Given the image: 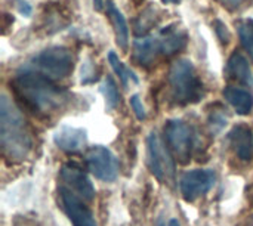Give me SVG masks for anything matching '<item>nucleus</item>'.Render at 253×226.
<instances>
[{
    "mask_svg": "<svg viewBox=\"0 0 253 226\" xmlns=\"http://www.w3.org/2000/svg\"><path fill=\"white\" fill-rule=\"evenodd\" d=\"M16 95L27 104V107L39 114H50L59 110L67 95L62 89L52 83V78L33 71L16 74L12 81Z\"/></svg>",
    "mask_w": 253,
    "mask_h": 226,
    "instance_id": "obj_1",
    "label": "nucleus"
},
{
    "mask_svg": "<svg viewBox=\"0 0 253 226\" xmlns=\"http://www.w3.org/2000/svg\"><path fill=\"white\" fill-rule=\"evenodd\" d=\"M31 144L25 118L3 93L0 98V145L3 154L13 161H22L27 158Z\"/></svg>",
    "mask_w": 253,
    "mask_h": 226,
    "instance_id": "obj_2",
    "label": "nucleus"
},
{
    "mask_svg": "<svg viewBox=\"0 0 253 226\" xmlns=\"http://www.w3.org/2000/svg\"><path fill=\"white\" fill-rule=\"evenodd\" d=\"M169 83L175 101L181 105L197 102L203 95V84L190 59H179L170 67Z\"/></svg>",
    "mask_w": 253,
    "mask_h": 226,
    "instance_id": "obj_3",
    "label": "nucleus"
},
{
    "mask_svg": "<svg viewBox=\"0 0 253 226\" xmlns=\"http://www.w3.org/2000/svg\"><path fill=\"white\" fill-rule=\"evenodd\" d=\"M31 65L37 73L52 80H58L65 78L73 71L74 61L70 49L64 46H50L42 50L31 61Z\"/></svg>",
    "mask_w": 253,
    "mask_h": 226,
    "instance_id": "obj_4",
    "label": "nucleus"
},
{
    "mask_svg": "<svg viewBox=\"0 0 253 226\" xmlns=\"http://www.w3.org/2000/svg\"><path fill=\"white\" fill-rule=\"evenodd\" d=\"M147 161L151 173L160 182L173 181L175 161L157 132H151L147 138Z\"/></svg>",
    "mask_w": 253,
    "mask_h": 226,
    "instance_id": "obj_5",
    "label": "nucleus"
},
{
    "mask_svg": "<svg viewBox=\"0 0 253 226\" xmlns=\"http://www.w3.org/2000/svg\"><path fill=\"white\" fill-rule=\"evenodd\" d=\"M166 142L181 164H188L193 154L194 138L188 124L181 120H169L165 126Z\"/></svg>",
    "mask_w": 253,
    "mask_h": 226,
    "instance_id": "obj_6",
    "label": "nucleus"
},
{
    "mask_svg": "<svg viewBox=\"0 0 253 226\" xmlns=\"http://www.w3.org/2000/svg\"><path fill=\"white\" fill-rule=\"evenodd\" d=\"M86 164L90 173L102 181V182H113L117 179L119 175V163L116 155L105 147H93L86 154Z\"/></svg>",
    "mask_w": 253,
    "mask_h": 226,
    "instance_id": "obj_7",
    "label": "nucleus"
},
{
    "mask_svg": "<svg viewBox=\"0 0 253 226\" xmlns=\"http://www.w3.org/2000/svg\"><path fill=\"white\" fill-rule=\"evenodd\" d=\"M216 182V175L209 169H197L182 175L179 181L181 194L185 201H194L209 192Z\"/></svg>",
    "mask_w": 253,
    "mask_h": 226,
    "instance_id": "obj_8",
    "label": "nucleus"
},
{
    "mask_svg": "<svg viewBox=\"0 0 253 226\" xmlns=\"http://www.w3.org/2000/svg\"><path fill=\"white\" fill-rule=\"evenodd\" d=\"M58 192H59L62 209L73 226H96V221L90 209L82 201V197H79L74 191H71L68 187L64 185L59 187Z\"/></svg>",
    "mask_w": 253,
    "mask_h": 226,
    "instance_id": "obj_9",
    "label": "nucleus"
},
{
    "mask_svg": "<svg viewBox=\"0 0 253 226\" xmlns=\"http://www.w3.org/2000/svg\"><path fill=\"white\" fill-rule=\"evenodd\" d=\"M61 181L74 191L79 197L86 201H92L95 198V188L90 182L89 176L76 164H65L61 167Z\"/></svg>",
    "mask_w": 253,
    "mask_h": 226,
    "instance_id": "obj_10",
    "label": "nucleus"
},
{
    "mask_svg": "<svg viewBox=\"0 0 253 226\" xmlns=\"http://www.w3.org/2000/svg\"><path fill=\"white\" fill-rule=\"evenodd\" d=\"M55 145L65 152H77L87 142V132L73 126H61L53 133Z\"/></svg>",
    "mask_w": 253,
    "mask_h": 226,
    "instance_id": "obj_11",
    "label": "nucleus"
},
{
    "mask_svg": "<svg viewBox=\"0 0 253 226\" xmlns=\"http://www.w3.org/2000/svg\"><path fill=\"white\" fill-rule=\"evenodd\" d=\"M224 98L228 101V104L236 110L239 115L251 114L253 108V95L249 90L243 87L228 86L224 89Z\"/></svg>",
    "mask_w": 253,
    "mask_h": 226,
    "instance_id": "obj_12",
    "label": "nucleus"
},
{
    "mask_svg": "<svg viewBox=\"0 0 253 226\" xmlns=\"http://www.w3.org/2000/svg\"><path fill=\"white\" fill-rule=\"evenodd\" d=\"M160 52L159 37H142L133 43V58L139 65H150Z\"/></svg>",
    "mask_w": 253,
    "mask_h": 226,
    "instance_id": "obj_13",
    "label": "nucleus"
},
{
    "mask_svg": "<svg viewBox=\"0 0 253 226\" xmlns=\"http://www.w3.org/2000/svg\"><path fill=\"white\" fill-rule=\"evenodd\" d=\"M230 141L234 147L236 154L239 155L240 160L243 161H249L252 160V133L251 129H248L246 126H237L233 129V132L230 133Z\"/></svg>",
    "mask_w": 253,
    "mask_h": 226,
    "instance_id": "obj_14",
    "label": "nucleus"
},
{
    "mask_svg": "<svg viewBox=\"0 0 253 226\" xmlns=\"http://www.w3.org/2000/svg\"><path fill=\"white\" fill-rule=\"evenodd\" d=\"M227 71L237 81H240V83H243L246 86H253V75L251 65H249L248 59L242 53L236 52V53L231 55V58L228 59Z\"/></svg>",
    "mask_w": 253,
    "mask_h": 226,
    "instance_id": "obj_15",
    "label": "nucleus"
},
{
    "mask_svg": "<svg viewBox=\"0 0 253 226\" xmlns=\"http://www.w3.org/2000/svg\"><path fill=\"white\" fill-rule=\"evenodd\" d=\"M107 12L108 16L111 19V24L114 27L116 31V41L122 49H127L129 44V28L126 24V19L123 16V13L116 7V4L113 1H107Z\"/></svg>",
    "mask_w": 253,
    "mask_h": 226,
    "instance_id": "obj_16",
    "label": "nucleus"
},
{
    "mask_svg": "<svg viewBox=\"0 0 253 226\" xmlns=\"http://www.w3.org/2000/svg\"><path fill=\"white\" fill-rule=\"evenodd\" d=\"M159 41H160V52L169 56L184 49V46L187 44V34L169 28L162 31V34L159 36Z\"/></svg>",
    "mask_w": 253,
    "mask_h": 226,
    "instance_id": "obj_17",
    "label": "nucleus"
},
{
    "mask_svg": "<svg viewBox=\"0 0 253 226\" xmlns=\"http://www.w3.org/2000/svg\"><path fill=\"white\" fill-rule=\"evenodd\" d=\"M101 93L104 95L105 98V102H107V107L110 110L116 108L117 104H119V99H120V95H119V90H117V84L114 81V78L111 75H107L101 84Z\"/></svg>",
    "mask_w": 253,
    "mask_h": 226,
    "instance_id": "obj_18",
    "label": "nucleus"
},
{
    "mask_svg": "<svg viewBox=\"0 0 253 226\" xmlns=\"http://www.w3.org/2000/svg\"><path fill=\"white\" fill-rule=\"evenodd\" d=\"M108 61H110V64H111V67H113L114 73L120 77V80H122V83H123L125 86H127L129 78H132L135 83H138V77L133 74V71H130L129 68H126V67L122 64V61L119 59V56H117L114 52H110V55H108Z\"/></svg>",
    "mask_w": 253,
    "mask_h": 226,
    "instance_id": "obj_19",
    "label": "nucleus"
},
{
    "mask_svg": "<svg viewBox=\"0 0 253 226\" xmlns=\"http://www.w3.org/2000/svg\"><path fill=\"white\" fill-rule=\"evenodd\" d=\"M239 36L243 47L253 61V21H245L239 25Z\"/></svg>",
    "mask_w": 253,
    "mask_h": 226,
    "instance_id": "obj_20",
    "label": "nucleus"
},
{
    "mask_svg": "<svg viewBox=\"0 0 253 226\" xmlns=\"http://www.w3.org/2000/svg\"><path fill=\"white\" fill-rule=\"evenodd\" d=\"M154 9H147L144 13H141L139 15V19L136 21V24H135V31L138 33V34H141V33H145V31H148L150 30V27L156 22L154 21Z\"/></svg>",
    "mask_w": 253,
    "mask_h": 226,
    "instance_id": "obj_21",
    "label": "nucleus"
},
{
    "mask_svg": "<svg viewBox=\"0 0 253 226\" xmlns=\"http://www.w3.org/2000/svg\"><path fill=\"white\" fill-rule=\"evenodd\" d=\"M130 107H132V110H133V113H135V115H136V118L138 120H145L147 118V113H145V108H144V105H142V101L139 99V96L138 95H133L132 98H130Z\"/></svg>",
    "mask_w": 253,
    "mask_h": 226,
    "instance_id": "obj_22",
    "label": "nucleus"
},
{
    "mask_svg": "<svg viewBox=\"0 0 253 226\" xmlns=\"http://www.w3.org/2000/svg\"><path fill=\"white\" fill-rule=\"evenodd\" d=\"M215 27H216V33L219 34L221 40L227 43V41L230 40V34H228V31H227V27H225L221 21H215Z\"/></svg>",
    "mask_w": 253,
    "mask_h": 226,
    "instance_id": "obj_23",
    "label": "nucleus"
},
{
    "mask_svg": "<svg viewBox=\"0 0 253 226\" xmlns=\"http://www.w3.org/2000/svg\"><path fill=\"white\" fill-rule=\"evenodd\" d=\"M18 10H19V13H22L24 16H30L31 15V6L27 3V1H24V0H19L18 1Z\"/></svg>",
    "mask_w": 253,
    "mask_h": 226,
    "instance_id": "obj_24",
    "label": "nucleus"
},
{
    "mask_svg": "<svg viewBox=\"0 0 253 226\" xmlns=\"http://www.w3.org/2000/svg\"><path fill=\"white\" fill-rule=\"evenodd\" d=\"M222 6H225V7H228V9H236V7H239L245 0H218Z\"/></svg>",
    "mask_w": 253,
    "mask_h": 226,
    "instance_id": "obj_25",
    "label": "nucleus"
},
{
    "mask_svg": "<svg viewBox=\"0 0 253 226\" xmlns=\"http://www.w3.org/2000/svg\"><path fill=\"white\" fill-rule=\"evenodd\" d=\"M93 7L95 10H102L104 9V0H93Z\"/></svg>",
    "mask_w": 253,
    "mask_h": 226,
    "instance_id": "obj_26",
    "label": "nucleus"
},
{
    "mask_svg": "<svg viewBox=\"0 0 253 226\" xmlns=\"http://www.w3.org/2000/svg\"><path fill=\"white\" fill-rule=\"evenodd\" d=\"M168 226H179V222H178V219H170Z\"/></svg>",
    "mask_w": 253,
    "mask_h": 226,
    "instance_id": "obj_27",
    "label": "nucleus"
},
{
    "mask_svg": "<svg viewBox=\"0 0 253 226\" xmlns=\"http://www.w3.org/2000/svg\"><path fill=\"white\" fill-rule=\"evenodd\" d=\"M163 3H178L179 0H162Z\"/></svg>",
    "mask_w": 253,
    "mask_h": 226,
    "instance_id": "obj_28",
    "label": "nucleus"
},
{
    "mask_svg": "<svg viewBox=\"0 0 253 226\" xmlns=\"http://www.w3.org/2000/svg\"><path fill=\"white\" fill-rule=\"evenodd\" d=\"M157 226H166V225H165V222H163V221H159V224H157Z\"/></svg>",
    "mask_w": 253,
    "mask_h": 226,
    "instance_id": "obj_29",
    "label": "nucleus"
},
{
    "mask_svg": "<svg viewBox=\"0 0 253 226\" xmlns=\"http://www.w3.org/2000/svg\"><path fill=\"white\" fill-rule=\"evenodd\" d=\"M251 226H253V221H252V224H251Z\"/></svg>",
    "mask_w": 253,
    "mask_h": 226,
    "instance_id": "obj_30",
    "label": "nucleus"
}]
</instances>
